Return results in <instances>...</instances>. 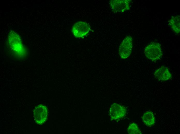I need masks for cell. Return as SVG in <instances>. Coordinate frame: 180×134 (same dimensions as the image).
<instances>
[{
  "instance_id": "6da1fadb",
  "label": "cell",
  "mask_w": 180,
  "mask_h": 134,
  "mask_svg": "<svg viewBox=\"0 0 180 134\" xmlns=\"http://www.w3.org/2000/svg\"><path fill=\"white\" fill-rule=\"evenodd\" d=\"M9 36V46L10 47L13 53L15 54L18 57H24L25 56V50L20 38L17 34L15 35V34Z\"/></svg>"
},
{
  "instance_id": "7a4b0ae2",
  "label": "cell",
  "mask_w": 180,
  "mask_h": 134,
  "mask_svg": "<svg viewBox=\"0 0 180 134\" xmlns=\"http://www.w3.org/2000/svg\"><path fill=\"white\" fill-rule=\"evenodd\" d=\"M144 53L146 57L152 61L160 59L162 55L161 46L159 44L154 42L151 43L145 47Z\"/></svg>"
},
{
  "instance_id": "3957f363",
  "label": "cell",
  "mask_w": 180,
  "mask_h": 134,
  "mask_svg": "<svg viewBox=\"0 0 180 134\" xmlns=\"http://www.w3.org/2000/svg\"><path fill=\"white\" fill-rule=\"evenodd\" d=\"M35 122L39 125H42L46 121L48 117V110L46 106L39 104L35 107L33 112Z\"/></svg>"
},
{
  "instance_id": "277c9868",
  "label": "cell",
  "mask_w": 180,
  "mask_h": 134,
  "mask_svg": "<svg viewBox=\"0 0 180 134\" xmlns=\"http://www.w3.org/2000/svg\"><path fill=\"white\" fill-rule=\"evenodd\" d=\"M132 38L130 36L126 37L119 46V52L122 58L125 59L130 55L132 48Z\"/></svg>"
},
{
  "instance_id": "5b68a950",
  "label": "cell",
  "mask_w": 180,
  "mask_h": 134,
  "mask_svg": "<svg viewBox=\"0 0 180 134\" xmlns=\"http://www.w3.org/2000/svg\"><path fill=\"white\" fill-rule=\"evenodd\" d=\"M90 30V27L88 23L79 21L74 24L72 27V32L76 37L81 38L87 35Z\"/></svg>"
},
{
  "instance_id": "8992f818",
  "label": "cell",
  "mask_w": 180,
  "mask_h": 134,
  "mask_svg": "<svg viewBox=\"0 0 180 134\" xmlns=\"http://www.w3.org/2000/svg\"><path fill=\"white\" fill-rule=\"evenodd\" d=\"M126 110L123 106L117 103L112 105L109 111L111 120H117L124 117L126 115Z\"/></svg>"
},
{
  "instance_id": "52a82bcc",
  "label": "cell",
  "mask_w": 180,
  "mask_h": 134,
  "mask_svg": "<svg viewBox=\"0 0 180 134\" xmlns=\"http://www.w3.org/2000/svg\"><path fill=\"white\" fill-rule=\"evenodd\" d=\"M130 0H111L110 1V6L115 13L123 12L129 9Z\"/></svg>"
},
{
  "instance_id": "ba28073f",
  "label": "cell",
  "mask_w": 180,
  "mask_h": 134,
  "mask_svg": "<svg viewBox=\"0 0 180 134\" xmlns=\"http://www.w3.org/2000/svg\"><path fill=\"white\" fill-rule=\"evenodd\" d=\"M155 78L160 80L166 81L172 77L171 74L168 69L163 66L156 70L154 73Z\"/></svg>"
},
{
  "instance_id": "9c48e42d",
  "label": "cell",
  "mask_w": 180,
  "mask_h": 134,
  "mask_svg": "<svg viewBox=\"0 0 180 134\" xmlns=\"http://www.w3.org/2000/svg\"><path fill=\"white\" fill-rule=\"evenodd\" d=\"M142 120L144 123L148 126H151L154 124L155 119L153 114L151 111H147L143 114Z\"/></svg>"
},
{
  "instance_id": "30bf717a",
  "label": "cell",
  "mask_w": 180,
  "mask_h": 134,
  "mask_svg": "<svg viewBox=\"0 0 180 134\" xmlns=\"http://www.w3.org/2000/svg\"><path fill=\"white\" fill-rule=\"evenodd\" d=\"M180 16L177 15L172 18L169 21V25L173 30L176 33L179 34L180 32Z\"/></svg>"
},
{
  "instance_id": "8fae6325",
  "label": "cell",
  "mask_w": 180,
  "mask_h": 134,
  "mask_svg": "<svg viewBox=\"0 0 180 134\" xmlns=\"http://www.w3.org/2000/svg\"><path fill=\"white\" fill-rule=\"evenodd\" d=\"M127 131L130 134H141V131L137 124L134 123L130 124L128 128Z\"/></svg>"
}]
</instances>
